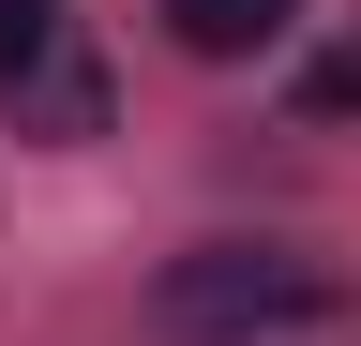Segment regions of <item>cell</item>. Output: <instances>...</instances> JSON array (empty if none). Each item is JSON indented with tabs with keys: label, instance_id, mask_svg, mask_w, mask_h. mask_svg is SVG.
<instances>
[{
	"label": "cell",
	"instance_id": "7a4b0ae2",
	"mask_svg": "<svg viewBox=\"0 0 361 346\" xmlns=\"http://www.w3.org/2000/svg\"><path fill=\"white\" fill-rule=\"evenodd\" d=\"M166 30L196 61H256V46H286V0H166Z\"/></svg>",
	"mask_w": 361,
	"mask_h": 346
},
{
	"label": "cell",
	"instance_id": "3957f363",
	"mask_svg": "<svg viewBox=\"0 0 361 346\" xmlns=\"http://www.w3.org/2000/svg\"><path fill=\"white\" fill-rule=\"evenodd\" d=\"M61 61H75V46H61V0H0V91L30 106L45 75H61Z\"/></svg>",
	"mask_w": 361,
	"mask_h": 346
},
{
	"label": "cell",
	"instance_id": "6da1fadb",
	"mask_svg": "<svg viewBox=\"0 0 361 346\" xmlns=\"http://www.w3.org/2000/svg\"><path fill=\"white\" fill-rule=\"evenodd\" d=\"M151 316H166L180 346H241V331H316V316H346V271H331V256H301V241H196V256H166Z\"/></svg>",
	"mask_w": 361,
	"mask_h": 346
}]
</instances>
